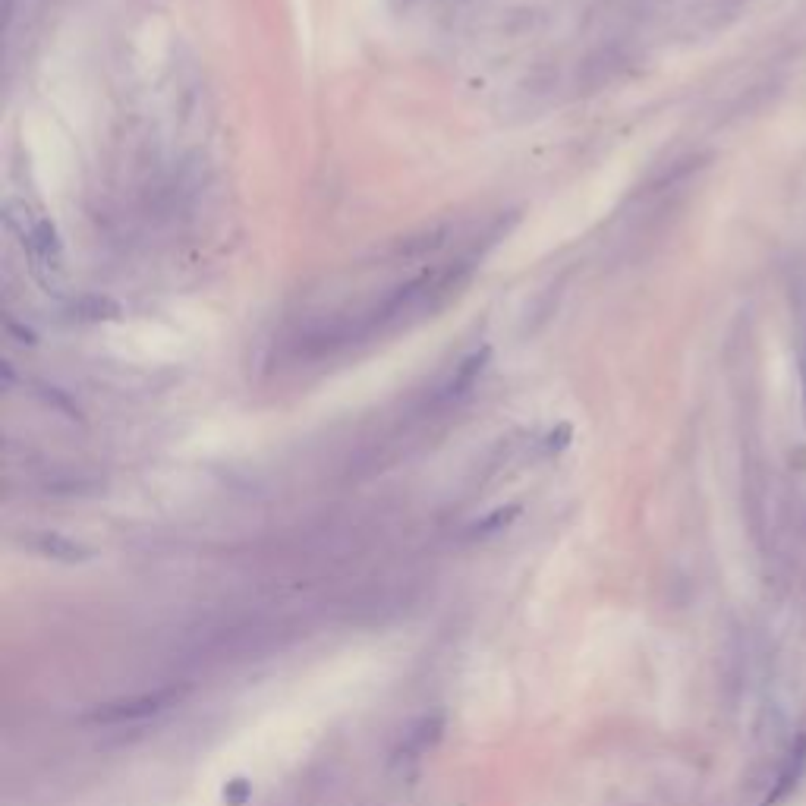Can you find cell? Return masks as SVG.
<instances>
[{"mask_svg": "<svg viewBox=\"0 0 806 806\" xmlns=\"http://www.w3.org/2000/svg\"><path fill=\"white\" fill-rule=\"evenodd\" d=\"M180 699V690L168 687V690L158 693H145V697L136 699H120V703H108L101 709L89 712L85 722L91 724H129V722H143V718H152L158 712H164L168 706H174Z\"/></svg>", "mask_w": 806, "mask_h": 806, "instance_id": "1", "label": "cell"}, {"mask_svg": "<svg viewBox=\"0 0 806 806\" xmlns=\"http://www.w3.org/2000/svg\"><path fill=\"white\" fill-rule=\"evenodd\" d=\"M803 772H806V734H800L797 743H793V750H791V756H787L784 768H781L778 784H775L772 797L766 800V806H772V803H778V800H784L787 793L797 787V781L803 778Z\"/></svg>", "mask_w": 806, "mask_h": 806, "instance_id": "2", "label": "cell"}, {"mask_svg": "<svg viewBox=\"0 0 806 806\" xmlns=\"http://www.w3.org/2000/svg\"><path fill=\"white\" fill-rule=\"evenodd\" d=\"M485 362H489V350H482V353H472L470 360L460 362L457 375H454V378H451V385L445 387V394H441V397H445V400H457V397H464V394L470 391L472 385H476L479 375H482Z\"/></svg>", "mask_w": 806, "mask_h": 806, "instance_id": "3", "label": "cell"}, {"mask_svg": "<svg viewBox=\"0 0 806 806\" xmlns=\"http://www.w3.org/2000/svg\"><path fill=\"white\" fill-rule=\"evenodd\" d=\"M39 549L45 551L48 558H54V561H66V564H76V561H89L91 551L85 549V545L73 542V539H66V535L60 533H48L39 539Z\"/></svg>", "mask_w": 806, "mask_h": 806, "instance_id": "4", "label": "cell"}, {"mask_svg": "<svg viewBox=\"0 0 806 806\" xmlns=\"http://www.w3.org/2000/svg\"><path fill=\"white\" fill-rule=\"evenodd\" d=\"M451 237V227H435V230H426L420 237H410L397 246V256H426V252H435L447 243Z\"/></svg>", "mask_w": 806, "mask_h": 806, "instance_id": "5", "label": "cell"}, {"mask_svg": "<svg viewBox=\"0 0 806 806\" xmlns=\"http://www.w3.org/2000/svg\"><path fill=\"white\" fill-rule=\"evenodd\" d=\"M516 514H520V507H516V504H514V507H507V510H495V514H491L489 520L476 523V526H472V529H476V535H491V533H498V529L507 526V523L514 520Z\"/></svg>", "mask_w": 806, "mask_h": 806, "instance_id": "6", "label": "cell"}, {"mask_svg": "<svg viewBox=\"0 0 806 806\" xmlns=\"http://www.w3.org/2000/svg\"><path fill=\"white\" fill-rule=\"evenodd\" d=\"M246 797H249V784H246L243 778H237L230 787H224V800H227V803H230V806H239Z\"/></svg>", "mask_w": 806, "mask_h": 806, "instance_id": "7", "label": "cell"}]
</instances>
